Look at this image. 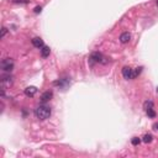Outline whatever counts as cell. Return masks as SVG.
<instances>
[{
	"mask_svg": "<svg viewBox=\"0 0 158 158\" xmlns=\"http://www.w3.org/2000/svg\"><path fill=\"white\" fill-rule=\"evenodd\" d=\"M35 115L40 120H47V119L51 116V109L48 106H45V105H41V106L36 108Z\"/></svg>",
	"mask_w": 158,
	"mask_h": 158,
	"instance_id": "cell-1",
	"label": "cell"
},
{
	"mask_svg": "<svg viewBox=\"0 0 158 158\" xmlns=\"http://www.w3.org/2000/svg\"><path fill=\"white\" fill-rule=\"evenodd\" d=\"M0 67H1V69L4 72L10 73L14 69V62H13V59H10V58H5V59L1 61V63H0Z\"/></svg>",
	"mask_w": 158,
	"mask_h": 158,
	"instance_id": "cell-2",
	"label": "cell"
},
{
	"mask_svg": "<svg viewBox=\"0 0 158 158\" xmlns=\"http://www.w3.org/2000/svg\"><path fill=\"white\" fill-rule=\"evenodd\" d=\"M11 84H13V77L10 74L1 77V89H4V90H5V89L9 88Z\"/></svg>",
	"mask_w": 158,
	"mask_h": 158,
	"instance_id": "cell-3",
	"label": "cell"
},
{
	"mask_svg": "<svg viewBox=\"0 0 158 158\" xmlns=\"http://www.w3.org/2000/svg\"><path fill=\"white\" fill-rule=\"evenodd\" d=\"M122 76L125 79H132L134 78V69L130 67H124L122 68Z\"/></svg>",
	"mask_w": 158,
	"mask_h": 158,
	"instance_id": "cell-4",
	"label": "cell"
},
{
	"mask_svg": "<svg viewBox=\"0 0 158 158\" xmlns=\"http://www.w3.org/2000/svg\"><path fill=\"white\" fill-rule=\"evenodd\" d=\"M36 93H37V88H36V87H27L25 89V95L26 96L32 98V96H35Z\"/></svg>",
	"mask_w": 158,
	"mask_h": 158,
	"instance_id": "cell-5",
	"label": "cell"
},
{
	"mask_svg": "<svg viewBox=\"0 0 158 158\" xmlns=\"http://www.w3.org/2000/svg\"><path fill=\"white\" fill-rule=\"evenodd\" d=\"M90 61L92 62H103V55L101 53H98V52H94L90 56Z\"/></svg>",
	"mask_w": 158,
	"mask_h": 158,
	"instance_id": "cell-6",
	"label": "cell"
},
{
	"mask_svg": "<svg viewBox=\"0 0 158 158\" xmlns=\"http://www.w3.org/2000/svg\"><path fill=\"white\" fill-rule=\"evenodd\" d=\"M130 40H131V35L129 32L121 34V36H120V42H121V43H127Z\"/></svg>",
	"mask_w": 158,
	"mask_h": 158,
	"instance_id": "cell-7",
	"label": "cell"
},
{
	"mask_svg": "<svg viewBox=\"0 0 158 158\" xmlns=\"http://www.w3.org/2000/svg\"><path fill=\"white\" fill-rule=\"evenodd\" d=\"M32 45L35 46V47H37V48H42L45 45H43V41H42V38H40V37H35V38H32Z\"/></svg>",
	"mask_w": 158,
	"mask_h": 158,
	"instance_id": "cell-8",
	"label": "cell"
},
{
	"mask_svg": "<svg viewBox=\"0 0 158 158\" xmlns=\"http://www.w3.org/2000/svg\"><path fill=\"white\" fill-rule=\"evenodd\" d=\"M52 95H53V94H52V92H46V93H43V94L41 95V101H42V103H47L48 100H51Z\"/></svg>",
	"mask_w": 158,
	"mask_h": 158,
	"instance_id": "cell-9",
	"label": "cell"
},
{
	"mask_svg": "<svg viewBox=\"0 0 158 158\" xmlns=\"http://www.w3.org/2000/svg\"><path fill=\"white\" fill-rule=\"evenodd\" d=\"M51 53V50H50V47L48 46H43L41 48V56L42 57H48Z\"/></svg>",
	"mask_w": 158,
	"mask_h": 158,
	"instance_id": "cell-10",
	"label": "cell"
},
{
	"mask_svg": "<svg viewBox=\"0 0 158 158\" xmlns=\"http://www.w3.org/2000/svg\"><path fill=\"white\" fill-rule=\"evenodd\" d=\"M152 140H153V136H152L151 134H147L143 136V138H142V141L145 142V143H151Z\"/></svg>",
	"mask_w": 158,
	"mask_h": 158,
	"instance_id": "cell-11",
	"label": "cell"
},
{
	"mask_svg": "<svg viewBox=\"0 0 158 158\" xmlns=\"http://www.w3.org/2000/svg\"><path fill=\"white\" fill-rule=\"evenodd\" d=\"M153 106H155V104H153V101H151V100H148V101H146V103L143 104V108H145V110L153 109Z\"/></svg>",
	"mask_w": 158,
	"mask_h": 158,
	"instance_id": "cell-12",
	"label": "cell"
},
{
	"mask_svg": "<svg viewBox=\"0 0 158 158\" xmlns=\"http://www.w3.org/2000/svg\"><path fill=\"white\" fill-rule=\"evenodd\" d=\"M146 113H147V115H148L150 117H155V116H156V113H155V110H153V109L146 110Z\"/></svg>",
	"mask_w": 158,
	"mask_h": 158,
	"instance_id": "cell-13",
	"label": "cell"
},
{
	"mask_svg": "<svg viewBox=\"0 0 158 158\" xmlns=\"http://www.w3.org/2000/svg\"><path fill=\"white\" fill-rule=\"evenodd\" d=\"M142 72V67H138V68H136V69L134 71V78H136V77H137L138 74H140V73Z\"/></svg>",
	"mask_w": 158,
	"mask_h": 158,
	"instance_id": "cell-14",
	"label": "cell"
},
{
	"mask_svg": "<svg viewBox=\"0 0 158 158\" xmlns=\"http://www.w3.org/2000/svg\"><path fill=\"white\" fill-rule=\"evenodd\" d=\"M140 142H141V140H140L138 137H134V138H132V145H134V146H137Z\"/></svg>",
	"mask_w": 158,
	"mask_h": 158,
	"instance_id": "cell-15",
	"label": "cell"
},
{
	"mask_svg": "<svg viewBox=\"0 0 158 158\" xmlns=\"http://www.w3.org/2000/svg\"><path fill=\"white\" fill-rule=\"evenodd\" d=\"M8 34V30H6V27H3L1 29V38H4L5 37V35Z\"/></svg>",
	"mask_w": 158,
	"mask_h": 158,
	"instance_id": "cell-16",
	"label": "cell"
},
{
	"mask_svg": "<svg viewBox=\"0 0 158 158\" xmlns=\"http://www.w3.org/2000/svg\"><path fill=\"white\" fill-rule=\"evenodd\" d=\"M13 3H22V4H27V0H13Z\"/></svg>",
	"mask_w": 158,
	"mask_h": 158,
	"instance_id": "cell-17",
	"label": "cell"
},
{
	"mask_svg": "<svg viewBox=\"0 0 158 158\" xmlns=\"http://www.w3.org/2000/svg\"><path fill=\"white\" fill-rule=\"evenodd\" d=\"M41 10H42L41 6H36V8H35V13H36V14H38V13H41Z\"/></svg>",
	"mask_w": 158,
	"mask_h": 158,
	"instance_id": "cell-18",
	"label": "cell"
},
{
	"mask_svg": "<svg viewBox=\"0 0 158 158\" xmlns=\"http://www.w3.org/2000/svg\"><path fill=\"white\" fill-rule=\"evenodd\" d=\"M153 130H157V131H158V122L153 124Z\"/></svg>",
	"mask_w": 158,
	"mask_h": 158,
	"instance_id": "cell-19",
	"label": "cell"
},
{
	"mask_svg": "<svg viewBox=\"0 0 158 158\" xmlns=\"http://www.w3.org/2000/svg\"><path fill=\"white\" fill-rule=\"evenodd\" d=\"M157 93H158V88H157Z\"/></svg>",
	"mask_w": 158,
	"mask_h": 158,
	"instance_id": "cell-20",
	"label": "cell"
},
{
	"mask_svg": "<svg viewBox=\"0 0 158 158\" xmlns=\"http://www.w3.org/2000/svg\"><path fill=\"white\" fill-rule=\"evenodd\" d=\"M157 4H158V1H157Z\"/></svg>",
	"mask_w": 158,
	"mask_h": 158,
	"instance_id": "cell-21",
	"label": "cell"
}]
</instances>
